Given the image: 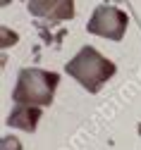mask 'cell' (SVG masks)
Here are the masks:
<instances>
[{
    "instance_id": "cell-4",
    "label": "cell",
    "mask_w": 141,
    "mask_h": 150,
    "mask_svg": "<svg viewBox=\"0 0 141 150\" xmlns=\"http://www.w3.org/2000/svg\"><path fill=\"white\" fill-rule=\"evenodd\" d=\"M29 14L46 22H67L74 17V0H29Z\"/></svg>"
},
{
    "instance_id": "cell-6",
    "label": "cell",
    "mask_w": 141,
    "mask_h": 150,
    "mask_svg": "<svg viewBox=\"0 0 141 150\" xmlns=\"http://www.w3.org/2000/svg\"><path fill=\"white\" fill-rule=\"evenodd\" d=\"M19 41V36L14 33V31H10L7 26H3V48H10V45H14Z\"/></svg>"
},
{
    "instance_id": "cell-1",
    "label": "cell",
    "mask_w": 141,
    "mask_h": 150,
    "mask_svg": "<svg viewBox=\"0 0 141 150\" xmlns=\"http://www.w3.org/2000/svg\"><path fill=\"white\" fill-rule=\"evenodd\" d=\"M65 71L69 74L72 79H77V83L82 88H86L89 93H98L108 79L115 76L117 67H115L112 60H108L105 55H100L96 48L84 45L65 64Z\"/></svg>"
},
{
    "instance_id": "cell-7",
    "label": "cell",
    "mask_w": 141,
    "mask_h": 150,
    "mask_svg": "<svg viewBox=\"0 0 141 150\" xmlns=\"http://www.w3.org/2000/svg\"><path fill=\"white\" fill-rule=\"evenodd\" d=\"M3 150H22V145H19L17 138H3Z\"/></svg>"
},
{
    "instance_id": "cell-3",
    "label": "cell",
    "mask_w": 141,
    "mask_h": 150,
    "mask_svg": "<svg viewBox=\"0 0 141 150\" xmlns=\"http://www.w3.org/2000/svg\"><path fill=\"white\" fill-rule=\"evenodd\" d=\"M127 24H129L127 12L112 5H98L86 24V31L108 41H122L127 33Z\"/></svg>"
},
{
    "instance_id": "cell-2",
    "label": "cell",
    "mask_w": 141,
    "mask_h": 150,
    "mask_svg": "<svg viewBox=\"0 0 141 150\" xmlns=\"http://www.w3.org/2000/svg\"><path fill=\"white\" fill-rule=\"evenodd\" d=\"M57 83H60V74L57 71L26 67V69H22L17 74V83L12 88V100H14V105L46 107V105L53 103Z\"/></svg>"
},
{
    "instance_id": "cell-5",
    "label": "cell",
    "mask_w": 141,
    "mask_h": 150,
    "mask_svg": "<svg viewBox=\"0 0 141 150\" xmlns=\"http://www.w3.org/2000/svg\"><path fill=\"white\" fill-rule=\"evenodd\" d=\"M38 119H41V107H34V105H14V110L10 112L7 117V126L12 129H22L26 134H34Z\"/></svg>"
}]
</instances>
